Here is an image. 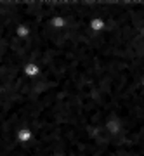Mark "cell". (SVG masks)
<instances>
[{
  "instance_id": "obj_3",
  "label": "cell",
  "mask_w": 144,
  "mask_h": 156,
  "mask_svg": "<svg viewBox=\"0 0 144 156\" xmlns=\"http://www.w3.org/2000/svg\"><path fill=\"white\" fill-rule=\"evenodd\" d=\"M56 156H64V154H56Z\"/></svg>"
},
{
  "instance_id": "obj_1",
  "label": "cell",
  "mask_w": 144,
  "mask_h": 156,
  "mask_svg": "<svg viewBox=\"0 0 144 156\" xmlns=\"http://www.w3.org/2000/svg\"><path fill=\"white\" fill-rule=\"evenodd\" d=\"M33 139H35V134L30 127H21L16 132V142L17 144H30Z\"/></svg>"
},
{
  "instance_id": "obj_2",
  "label": "cell",
  "mask_w": 144,
  "mask_h": 156,
  "mask_svg": "<svg viewBox=\"0 0 144 156\" xmlns=\"http://www.w3.org/2000/svg\"><path fill=\"white\" fill-rule=\"evenodd\" d=\"M23 73H24L28 78H38L40 75H42V68H40V64L37 61H30V62L24 64Z\"/></svg>"
}]
</instances>
